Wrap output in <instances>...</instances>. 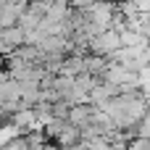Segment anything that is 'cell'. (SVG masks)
I'll use <instances>...</instances> for the list:
<instances>
[{
	"label": "cell",
	"instance_id": "6da1fadb",
	"mask_svg": "<svg viewBox=\"0 0 150 150\" xmlns=\"http://www.w3.org/2000/svg\"><path fill=\"white\" fill-rule=\"evenodd\" d=\"M40 137H42V142L53 145L55 150H74L84 142L82 132L69 119H53V121L40 124Z\"/></svg>",
	"mask_w": 150,
	"mask_h": 150
},
{
	"label": "cell",
	"instance_id": "7a4b0ae2",
	"mask_svg": "<svg viewBox=\"0 0 150 150\" xmlns=\"http://www.w3.org/2000/svg\"><path fill=\"white\" fill-rule=\"evenodd\" d=\"M100 113H103V111H100V108H95L90 100H82V103H76V105H71V108H69V116H66V119H69L79 132H87V129L98 121V116H100Z\"/></svg>",
	"mask_w": 150,
	"mask_h": 150
},
{
	"label": "cell",
	"instance_id": "3957f363",
	"mask_svg": "<svg viewBox=\"0 0 150 150\" xmlns=\"http://www.w3.org/2000/svg\"><path fill=\"white\" fill-rule=\"evenodd\" d=\"M0 3H5V0H0Z\"/></svg>",
	"mask_w": 150,
	"mask_h": 150
}]
</instances>
